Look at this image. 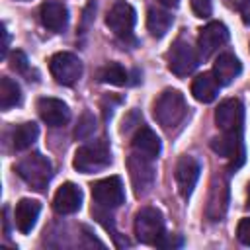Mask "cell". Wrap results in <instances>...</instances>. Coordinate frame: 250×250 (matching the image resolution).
<instances>
[{
	"instance_id": "f1b7e54d",
	"label": "cell",
	"mask_w": 250,
	"mask_h": 250,
	"mask_svg": "<svg viewBox=\"0 0 250 250\" xmlns=\"http://www.w3.org/2000/svg\"><path fill=\"white\" fill-rule=\"evenodd\" d=\"M2 37H4V41H2V57H4L6 51H8V43H10V35H8L6 25H2Z\"/></svg>"
},
{
	"instance_id": "e0dca14e",
	"label": "cell",
	"mask_w": 250,
	"mask_h": 250,
	"mask_svg": "<svg viewBox=\"0 0 250 250\" xmlns=\"http://www.w3.org/2000/svg\"><path fill=\"white\" fill-rule=\"evenodd\" d=\"M41 213V203L35 201V199H20L18 205H16V211H14V221H16V227L20 232L27 234L31 232V229L35 227L37 223V217Z\"/></svg>"
},
{
	"instance_id": "2e32d148",
	"label": "cell",
	"mask_w": 250,
	"mask_h": 250,
	"mask_svg": "<svg viewBox=\"0 0 250 250\" xmlns=\"http://www.w3.org/2000/svg\"><path fill=\"white\" fill-rule=\"evenodd\" d=\"M39 16H41V23L51 31H62L68 23L66 6L62 2H57V0L43 2L39 8Z\"/></svg>"
},
{
	"instance_id": "484cf974",
	"label": "cell",
	"mask_w": 250,
	"mask_h": 250,
	"mask_svg": "<svg viewBox=\"0 0 250 250\" xmlns=\"http://www.w3.org/2000/svg\"><path fill=\"white\" fill-rule=\"evenodd\" d=\"M191 2V10L197 18H209L213 12V2L211 0H189Z\"/></svg>"
},
{
	"instance_id": "9a60e30c",
	"label": "cell",
	"mask_w": 250,
	"mask_h": 250,
	"mask_svg": "<svg viewBox=\"0 0 250 250\" xmlns=\"http://www.w3.org/2000/svg\"><path fill=\"white\" fill-rule=\"evenodd\" d=\"M82 205V191L76 184L72 182H66L62 184L55 197H53V209L59 213V215H70V213H76Z\"/></svg>"
},
{
	"instance_id": "52a82bcc",
	"label": "cell",
	"mask_w": 250,
	"mask_h": 250,
	"mask_svg": "<svg viewBox=\"0 0 250 250\" xmlns=\"http://www.w3.org/2000/svg\"><path fill=\"white\" fill-rule=\"evenodd\" d=\"M49 70L53 78L62 86H72L82 76V61L66 51L55 53L49 61Z\"/></svg>"
},
{
	"instance_id": "5b68a950",
	"label": "cell",
	"mask_w": 250,
	"mask_h": 250,
	"mask_svg": "<svg viewBox=\"0 0 250 250\" xmlns=\"http://www.w3.org/2000/svg\"><path fill=\"white\" fill-rule=\"evenodd\" d=\"M135 21H137L135 8L129 2H125V0L113 2V6L109 8V12L105 16V25L119 39H129L133 35Z\"/></svg>"
},
{
	"instance_id": "4fadbf2b",
	"label": "cell",
	"mask_w": 250,
	"mask_h": 250,
	"mask_svg": "<svg viewBox=\"0 0 250 250\" xmlns=\"http://www.w3.org/2000/svg\"><path fill=\"white\" fill-rule=\"evenodd\" d=\"M199 172L201 166L193 156H182L176 164V184H178V191L184 199H188L199 180Z\"/></svg>"
},
{
	"instance_id": "d4e9b609",
	"label": "cell",
	"mask_w": 250,
	"mask_h": 250,
	"mask_svg": "<svg viewBox=\"0 0 250 250\" xmlns=\"http://www.w3.org/2000/svg\"><path fill=\"white\" fill-rule=\"evenodd\" d=\"M96 131V119L90 111H84L82 117L78 119V125H76V131H74V137L80 139V141H86L94 135Z\"/></svg>"
},
{
	"instance_id": "ffe728a7",
	"label": "cell",
	"mask_w": 250,
	"mask_h": 250,
	"mask_svg": "<svg viewBox=\"0 0 250 250\" xmlns=\"http://www.w3.org/2000/svg\"><path fill=\"white\" fill-rule=\"evenodd\" d=\"M219 88H221V84L213 72H203V74L195 76L191 82V94L201 104H211L213 100H217Z\"/></svg>"
},
{
	"instance_id": "d6986e66",
	"label": "cell",
	"mask_w": 250,
	"mask_h": 250,
	"mask_svg": "<svg viewBox=\"0 0 250 250\" xmlns=\"http://www.w3.org/2000/svg\"><path fill=\"white\" fill-rule=\"evenodd\" d=\"M240 72L242 64L232 53H221L213 62V74L221 86H229L230 82H234V78H238Z\"/></svg>"
},
{
	"instance_id": "ba28073f",
	"label": "cell",
	"mask_w": 250,
	"mask_h": 250,
	"mask_svg": "<svg viewBox=\"0 0 250 250\" xmlns=\"http://www.w3.org/2000/svg\"><path fill=\"white\" fill-rule=\"evenodd\" d=\"M92 197L102 209H115L125 201V189L119 176H109L92 184Z\"/></svg>"
},
{
	"instance_id": "277c9868",
	"label": "cell",
	"mask_w": 250,
	"mask_h": 250,
	"mask_svg": "<svg viewBox=\"0 0 250 250\" xmlns=\"http://www.w3.org/2000/svg\"><path fill=\"white\" fill-rule=\"evenodd\" d=\"M135 236L143 244L158 246L164 234V219L162 213L154 207H143L135 215Z\"/></svg>"
},
{
	"instance_id": "7a4b0ae2",
	"label": "cell",
	"mask_w": 250,
	"mask_h": 250,
	"mask_svg": "<svg viewBox=\"0 0 250 250\" xmlns=\"http://www.w3.org/2000/svg\"><path fill=\"white\" fill-rule=\"evenodd\" d=\"M16 172L33 189H45L47 184L51 182L53 166H51V160L47 156H43L39 152H31L29 156L21 158L16 164Z\"/></svg>"
},
{
	"instance_id": "cb8c5ba5",
	"label": "cell",
	"mask_w": 250,
	"mask_h": 250,
	"mask_svg": "<svg viewBox=\"0 0 250 250\" xmlns=\"http://www.w3.org/2000/svg\"><path fill=\"white\" fill-rule=\"evenodd\" d=\"M127 78H129L127 70L119 62H109L100 70V80L111 86H123L127 84Z\"/></svg>"
},
{
	"instance_id": "9c48e42d",
	"label": "cell",
	"mask_w": 250,
	"mask_h": 250,
	"mask_svg": "<svg viewBox=\"0 0 250 250\" xmlns=\"http://www.w3.org/2000/svg\"><path fill=\"white\" fill-rule=\"evenodd\" d=\"M127 168H129V176H131V184L135 188L137 195H145L150 191L152 184H154V166H152V158L143 156L139 152H133L127 160Z\"/></svg>"
},
{
	"instance_id": "ac0fdd59",
	"label": "cell",
	"mask_w": 250,
	"mask_h": 250,
	"mask_svg": "<svg viewBox=\"0 0 250 250\" xmlns=\"http://www.w3.org/2000/svg\"><path fill=\"white\" fill-rule=\"evenodd\" d=\"M131 145H133V152H139V154L148 156V158H152V160H154V158L160 154V150H162V145H160L158 135H156L150 127H146V125H141V127L137 129V133H135Z\"/></svg>"
},
{
	"instance_id": "30bf717a",
	"label": "cell",
	"mask_w": 250,
	"mask_h": 250,
	"mask_svg": "<svg viewBox=\"0 0 250 250\" xmlns=\"http://www.w3.org/2000/svg\"><path fill=\"white\" fill-rule=\"evenodd\" d=\"M215 123L223 133H242L244 127V105L236 98L223 100L215 109Z\"/></svg>"
},
{
	"instance_id": "83f0119b",
	"label": "cell",
	"mask_w": 250,
	"mask_h": 250,
	"mask_svg": "<svg viewBox=\"0 0 250 250\" xmlns=\"http://www.w3.org/2000/svg\"><path fill=\"white\" fill-rule=\"evenodd\" d=\"M10 66H12L14 70H18V72H25V70H27V57H25L21 51L12 53V57H10Z\"/></svg>"
},
{
	"instance_id": "3957f363",
	"label": "cell",
	"mask_w": 250,
	"mask_h": 250,
	"mask_svg": "<svg viewBox=\"0 0 250 250\" xmlns=\"http://www.w3.org/2000/svg\"><path fill=\"white\" fill-rule=\"evenodd\" d=\"M111 162V152L105 141H92L74 152L72 166L82 174L100 172Z\"/></svg>"
},
{
	"instance_id": "44dd1931",
	"label": "cell",
	"mask_w": 250,
	"mask_h": 250,
	"mask_svg": "<svg viewBox=\"0 0 250 250\" xmlns=\"http://www.w3.org/2000/svg\"><path fill=\"white\" fill-rule=\"evenodd\" d=\"M172 21H174L172 14L168 10H164V8H150L148 14H146V27H148L150 35L158 37V39L168 33Z\"/></svg>"
},
{
	"instance_id": "8992f818",
	"label": "cell",
	"mask_w": 250,
	"mask_h": 250,
	"mask_svg": "<svg viewBox=\"0 0 250 250\" xmlns=\"http://www.w3.org/2000/svg\"><path fill=\"white\" fill-rule=\"evenodd\" d=\"M199 64V55L195 47H191L186 39H176L172 49L168 51V68L176 76L191 74Z\"/></svg>"
},
{
	"instance_id": "4dcf8cb0",
	"label": "cell",
	"mask_w": 250,
	"mask_h": 250,
	"mask_svg": "<svg viewBox=\"0 0 250 250\" xmlns=\"http://www.w3.org/2000/svg\"><path fill=\"white\" fill-rule=\"evenodd\" d=\"M246 207L250 209V184H248V201H246Z\"/></svg>"
},
{
	"instance_id": "8fae6325",
	"label": "cell",
	"mask_w": 250,
	"mask_h": 250,
	"mask_svg": "<svg viewBox=\"0 0 250 250\" xmlns=\"http://www.w3.org/2000/svg\"><path fill=\"white\" fill-rule=\"evenodd\" d=\"M211 148L230 160V168H238L244 162V143H242V133H223L219 137L211 139Z\"/></svg>"
},
{
	"instance_id": "7402d4cb",
	"label": "cell",
	"mask_w": 250,
	"mask_h": 250,
	"mask_svg": "<svg viewBox=\"0 0 250 250\" xmlns=\"http://www.w3.org/2000/svg\"><path fill=\"white\" fill-rule=\"evenodd\" d=\"M37 137H39V127L33 121H25L14 129L12 145L16 150H25L37 141Z\"/></svg>"
},
{
	"instance_id": "603a6c76",
	"label": "cell",
	"mask_w": 250,
	"mask_h": 250,
	"mask_svg": "<svg viewBox=\"0 0 250 250\" xmlns=\"http://www.w3.org/2000/svg\"><path fill=\"white\" fill-rule=\"evenodd\" d=\"M21 102V90L18 86V82H14L8 76L0 78V107L4 111H8L10 107L18 105Z\"/></svg>"
},
{
	"instance_id": "5bb4252c",
	"label": "cell",
	"mask_w": 250,
	"mask_h": 250,
	"mask_svg": "<svg viewBox=\"0 0 250 250\" xmlns=\"http://www.w3.org/2000/svg\"><path fill=\"white\" fill-rule=\"evenodd\" d=\"M37 111L43 123L49 127H61L70 119V109L62 100L57 98H39L37 102Z\"/></svg>"
},
{
	"instance_id": "7c38bea8",
	"label": "cell",
	"mask_w": 250,
	"mask_h": 250,
	"mask_svg": "<svg viewBox=\"0 0 250 250\" xmlns=\"http://www.w3.org/2000/svg\"><path fill=\"white\" fill-rule=\"evenodd\" d=\"M227 41H229V29L221 21H209L207 25H203L199 29V35H197L199 53L203 57H209L219 47H223Z\"/></svg>"
},
{
	"instance_id": "6da1fadb",
	"label": "cell",
	"mask_w": 250,
	"mask_h": 250,
	"mask_svg": "<svg viewBox=\"0 0 250 250\" xmlns=\"http://www.w3.org/2000/svg\"><path fill=\"white\" fill-rule=\"evenodd\" d=\"M188 113L186 98L174 88H166L154 102V117L164 129H176Z\"/></svg>"
},
{
	"instance_id": "f546056e",
	"label": "cell",
	"mask_w": 250,
	"mask_h": 250,
	"mask_svg": "<svg viewBox=\"0 0 250 250\" xmlns=\"http://www.w3.org/2000/svg\"><path fill=\"white\" fill-rule=\"evenodd\" d=\"M156 2H160L164 8H176L180 4V0H156Z\"/></svg>"
},
{
	"instance_id": "4316f807",
	"label": "cell",
	"mask_w": 250,
	"mask_h": 250,
	"mask_svg": "<svg viewBox=\"0 0 250 250\" xmlns=\"http://www.w3.org/2000/svg\"><path fill=\"white\" fill-rule=\"evenodd\" d=\"M236 236H238V240H240L242 244L250 246V217H246V219H242V221L238 223V227H236Z\"/></svg>"
}]
</instances>
